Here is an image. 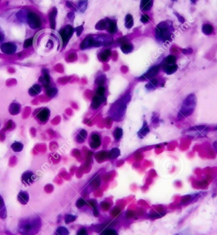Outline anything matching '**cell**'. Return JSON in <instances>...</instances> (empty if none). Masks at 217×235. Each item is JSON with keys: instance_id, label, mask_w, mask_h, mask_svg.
Returning <instances> with one entry per match:
<instances>
[{"instance_id": "cell-1", "label": "cell", "mask_w": 217, "mask_h": 235, "mask_svg": "<svg viewBox=\"0 0 217 235\" xmlns=\"http://www.w3.org/2000/svg\"><path fill=\"white\" fill-rule=\"evenodd\" d=\"M33 43L37 53L43 56L59 52L62 47V41L59 33L52 29L41 31L34 38Z\"/></svg>"}, {"instance_id": "cell-2", "label": "cell", "mask_w": 217, "mask_h": 235, "mask_svg": "<svg viewBox=\"0 0 217 235\" xmlns=\"http://www.w3.org/2000/svg\"><path fill=\"white\" fill-rule=\"evenodd\" d=\"M196 105V96L193 94L189 95L182 103L181 108L178 113V119H183L190 116L195 110Z\"/></svg>"}, {"instance_id": "cell-3", "label": "cell", "mask_w": 217, "mask_h": 235, "mask_svg": "<svg viewBox=\"0 0 217 235\" xmlns=\"http://www.w3.org/2000/svg\"><path fill=\"white\" fill-rule=\"evenodd\" d=\"M173 30L172 22L171 21L161 22L156 27V38L162 42L171 41Z\"/></svg>"}, {"instance_id": "cell-4", "label": "cell", "mask_w": 217, "mask_h": 235, "mask_svg": "<svg viewBox=\"0 0 217 235\" xmlns=\"http://www.w3.org/2000/svg\"><path fill=\"white\" fill-rule=\"evenodd\" d=\"M209 128L206 125H198L191 127L187 130V133L194 138H203L206 136Z\"/></svg>"}, {"instance_id": "cell-5", "label": "cell", "mask_w": 217, "mask_h": 235, "mask_svg": "<svg viewBox=\"0 0 217 235\" xmlns=\"http://www.w3.org/2000/svg\"><path fill=\"white\" fill-rule=\"evenodd\" d=\"M74 32V29L70 25H67L64 28L61 29L59 31V34L62 41V47L64 48L69 41L71 39L72 36L73 35Z\"/></svg>"}, {"instance_id": "cell-6", "label": "cell", "mask_w": 217, "mask_h": 235, "mask_svg": "<svg viewBox=\"0 0 217 235\" xmlns=\"http://www.w3.org/2000/svg\"><path fill=\"white\" fill-rule=\"evenodd\" d=\"M27 21L30 28L36 29L41 26V20L39 15L34 12H29L27 16Z\"/></svg>"}, {"instance_id": "cell-7", "label": "cell", "mask_w": 217, "mask_h": 235, "mask_svg": "<svg viewBox=\"0 0 217 235\" xmlns=\"http://www.w3.org/2000/svg\"><path fill=\"white\" fill-rule=\"evenodd\" d=\"M37 223V221L35 220L25 221L24 222H22L19 226L20 231L25 235L29 234L35 229Z\"/></svg>"}, {"instance_id": "cell-8", "label": "cell", "mask_w": 217, "mask_h": 235, "mask_svg": "<svg viewBox=\"0 0 217 235\" xmlns=\"http://www.w3.org/2000/svg\"><path fill=\"white\" fill-rule=\"evenodd\" d=\"M127 97V95L125 96L124 99L119 100V101H118L117 102L114 104V110L116 113L114 115V116H117V118H118V115H119V117L120 115H123L124 114V111L126 108H127V102H128L125 101Z\"/></svg>"}, {"instance_id": "cell-9", "label": "cell", "mask_w": 217, "mask_h": 235, "mask_svg": "<svg viewBox=\"0 0 217 235\" xmlns=\"http://www.w3.org/2000/svg\"><path fill=\"white\" fill-rule=\"evenodd\" d=\"M0 50L5 54L11 55L16 53L17 47L16 44L12 43V42H6V43H3L1 45Z\"/></svg>"}, {"instance_id": "cell-10", "label": "cell", "mask_w": 217, "mask_h": 235, "mask_svg": "<svg viewBox=\"0 0 217 235\" xmlns=\"http://www.w3.org/2000/svg\"><path fill=\"white\" fill-rule=\"evenodd\" d=\"M49 115H50V111L48 108H43L40 110L39 112L37 113L36 116L37 118L41 123H46L47 122L48 119L49 118Z\"/></svg>"}, {"instance_id": "cell-11", "label": "cell", "mask_w": 217, "mask_h": 235, "mask_svg": "<svg viewBox=\"0 0 217 235\" xmlns=\"http://www.w3.org/2000/svg\"><path fill=\"white\" fill-rule=\"evenodd\" d=\"M90 146L92 149H97L101 145V138L98 133H92L90 137Z\"/></svg>"}, {"instance_id": "cell-12", "label": "cell", "mask_w": 217, "mask_h": 235, "mask_svg": "<svg viewBox=\"0 0 217 235\" xmlns=\"http://www.w3.org/2000/svg\"><path fill=\"white\" fill-rule=\"evenodd\" d=\"M160 70V65H155L151 67L146 74H144L140 78V80H147L151 78H153L156 75L158 74Z\"/></svg>"}, {"instance_id": "cell-13", "label": "cell", "mask_w": 217, "mask_h": 235, "mask_svg": "<svg viewBox=\"0 0 217 235\" xmlns=\"http://www.w3.org/2000/svg\"><path fill=\"white\" fill-rule=\"evenodd\" d=\"M106 101V98L105 97H99L98 95H95L93 97L92 101H91V107L93 109H97L100 107V105L103 102Z\"/></svg>"}, {"instance_id": "cell-14", "label": "cell", "mask_w": 217, "mask_h": 235, "mask_svg": "<svg viewBox=\"0 0 217 235\" xmlns=\"http://www.w3.org/2000/svg\"><path fill=\"white\" fill-rule=\"evenodd\" d=\"M42 72H43V76L40 77L39 81L41 83H43L45 87L48 88L49 87V84L50 83V76L49 75L48 71L47 69H43L42 70Z\"/></svg>"}, {"instance_id": "cell-15", "label": "cell", "mask_w": 217, "mask_h": 235, "mask_svg": "<svg viewBox=\"0 0 217 235\" xmlns=\"http://www.w3.org/2000/svg\"><path fill=\"white\" fill-rule=\"evenodd\" d=\"M106 20L107 22V31L110 34H115L117 30V23L116 21L112 20V19L108 18H107Z\"/></svg>"}, {"instance_id": "cell-16", "label": "cell", "mask_w": 217, "mask_h": 235, "mask_svg": "<svg viewBox=\"0 0 217 235\" xmlns=\"http://www.w3.org/2000/svg\"><path fill=\"white\" fill-rule=\"evenodd\" d=\"M35 179V175L31 172H27L22 176V181L25 184H32Z\"/></svg>"}, {"instance_id": "cell-17", "label": "cell", "mask_w": 217, "mask_h": 235, "mask_svg": "<svg viewBox=\"0 0 217 235\" xmlns=\"http://www.w3.org/2000/svg\"><path fill=\"white\" fill-rule=\"evenodd\" d=\"M21 105L18 102H12L9 106V112L11 115H17L20 112Z\"/></svg>"}, {"instance_id": "cell-18", "label": "cell", "mask_w": 217, "mask_h": 235, "mask_svg": "<svg viewBox=\"0 0 217 235\" xmlns=\"http://www.w3.org/2000/svg\"><path fill=\"white\" fill-rule=\"evenodd\" d=\"M163 69L166 74L168 75H172L174 72H176L178 69V65L177 64H164L163 65Z\"/></svg>"}, {"instance_id": "cell-19", "label": "cell", "mask_w": 217, "mask_h": 235, "mask_svg": "<svg viewBox=\"0 0 217 235\" xmlns=\"http://www.w3.org/2000/svg\"><path fill=\"white\" fill-rule=\"evenodd\" d=\"M57 14V10L56 8H53V9L49 14V22H50V26L52 30H54L55 28L56 22H55V18Z\"/></svg>"}, {"instance_id": "cell-20", "label": "cell", "mask_w": 217, "mask_h": 235, "mask_svg": "<svg viewBox=\"0 0 217 235\" xmlns=\"http://www.w3.org/2000/svg\"><path fill=\"white\" fill-rule=\"evenodd\" d=\"M153 3L152 0H142L140 3V9L144 11H148L151 9Z\"/></svg>"}, {"instance_id": "cell-21", "label": "cell", "mask_w": 217, "mask_h": 235, "mask_svg": "<svg viewBox=\"0 0 217 235\" xmlns=\"http://www.w3.org/2000/svg\"><path fill=\"white\" fill-rule=\"evenodd\" d=\"M41 92V87L39 84H35L29 89V94L31 96H36Z\"/></svg>"}, {"instance_id": "cell-22", "label": "cell", "mask_w": 217, "mask_h": 235, "mask_svg": "<svg viewBox=\"0 0 217 235\" xmlns=\"http://www.w3.org/2000/svg\"><path fill=\"white\" fill-rule=\"evenodd\" d=\"M150 132V130L149 128H148V126L147 125V123L146 121H144L143 122V125L142 127V129L140 130L139 132H138V136L140 138H143L145 136H146V135Z\"/></svg>"}, {"instance_id": "cell-23", "label": "cell", "mask_w": 217, "mask_h": 235, "mask_svg": "<svg viewBox=\"0 0 217 235\" xmlns=\"http://www.w3.org/2000/svg\"><path fill=\"white\" fill-rule=\"evenodd\" d=\"M110 55H111V51H110V50L106 49L98 55V57L101 61L106 62L108 60L109 57L110 56Z\"/></svg>"}, {"instance_id": "cell-24", "label": "cell", "mask_w": 217, "mask_h": 235, "mask_svg": "<svg viewBox=\"0 0 217 235\" xmlns=\"http://www.w3.org/2000/svg\"><path fill=\"white\" fill-rule=\"evenodd\" d=\"M87 137V132L85 130H81L77 135L76 137V141L79 143H83L85 141Z\"/></svg>"}, {"instance_id": "cell-25", "label": "cell", "mask_w": 217, "mask_h": 235, "mask_svg": "<svg viewBox=\"0 0 217 235\" xmlns=\"http://www.w3.org/2000/svg\"><path fill=\"white\" fill-rule=\"evenodd\" d=\"M18 199L19 200V202L24 205V204H26L28 202L29 195L26 192L21 191V192H20V193L18 194Z\"/></svg>"}, {"instance_id": "cell-26", "label": "cell", "mask_w": 217, "mask_h": 235, "mask_svg": "<svg viewBox=\"0 0 217 235\" xmlns=\"http://www.w3.org/2000/svg\"><path fill=\"white\" fill-rule=\"evenodd\" d=\"M107 28V22L105 19H102L100 21H98L96 26H95V29L97 30H104Z\"/></svg>"}, {"instance_id": "cell-27", "label": "cell", "mask_w": 217, "mask_h": 235, "mask_svg": "<svg viewBox=\"0 0 217 235\" xmlns=\"http://www.w3.org/2000/svg\"><path fill=\"white\" fill-rule=\"evenodd\" d=\"M134 22H133V18L132 17V15L131 14H128L127 15V16L125 17V23L124 25L125 27L127 29H131Z\"/></svg>"}, {"instance_id": "cell-28", "label": "cell", "mask_w": 217, "mask_h": 235, "mask_svg": "<svg viewBox=\"0 0 217 235\" xmlns=\"http://www.w3.org/2000/svg\"><path fill=\"white\" fill-rule=\"evenodd\" d=\"M202 31L206 35H209V34H212L213 31V26L209 24H204L203 27H202Z\"/></svg>"}, {"instance_id": "cell-29", "label": "cell", "mask_w": 217, "mask_h": 235, "mask_svg": "<svg viewBox=\"0 0 217 235\" xmlns=\"http://www.w3.org/2000/svg\"><path fill=\"white\" fill-rule=\"evenodd\" d=\"M133 49V45L129 43H125L124 45H122L121 47V51L123 52L124 53H129L132 52Z\"/></svg>"}, {"instance_id": "cell-30", "label": "cell", "mask_w": 217, "mask_h": 235, "mask_svg": "<svg viewBox=\"0 0 217 235\" xmlns=\"http://www.w3.org/2000/svg\"><path fill=\"white\" fill-rule=\"evenodd\" d=\"M11 148L15 152H20L23 149L24 146H23V144L21 143V142H15L14 143L11 144Z\"/></svg>"}, {"instance_id": "cell-31", "label": "cell", "mask_w": 217, "mask_h": 235, "mask_svg": "<svg viewBox=\"0 0 217 235\" xmlns=\"http://www.w3.org/2000/svg\"><path fill=\"white\" fill-rule=\"evenodd\" d=\"M46 92H47V95L49 97L52 98L54 97L57 94V93H58V90L55 87H48Z\"/></svg>"}, {"instance_id": "cell-32", "label": "cell", "mask_w": 217, "mask_h": 235, "mask_svg": "<svg viewBox=\"0 0 217 235\" xmlns=\"http://www.w3.org/2000/svg\"><path fill=\"white\" fill-rule=\"evenodd\" d=\"M113 136L114 137V138H115L116 141H119L120 138L123 136V129L117 127L114 131Z\"/></svg>"}, {"instance_id": "cell-33", "label": "cell", "mask_w": 217, "mask_h": 235, "mask_svg": "<svg viewBox=\"0 0 217 235\" xmlns=\"http://www.w3.org/2000/svg\"><path fill=\"white\" fill-rule=\"evenodd\" d=\"M158 80L156 78H154V79L151 80L150 82L146 84V87L148 90H152V89H154V88H156V87L158 86Z\"/></svg>"}, {"instance_id": "cell-34", "label": "cell", "mask_w": 217, "mask_h": 235, "mask_svg": "<svg viewBox=\"0 0 217 235\" xmlns=\"http://www.w3.org/2000/svg\"><path fill=\"white\" fill-rule=\"evenodd\" d=\"M87 5H88L87 1H80L78 3V9L81 13H84L87 8Z\"/></svg>"}, {"instance_id": "cell-35", "label": "cell", "mask_w": 217, "mask_h": 235, "mask_svg": "<svg viewBox=\"0 0 217 235\" xmlns=\"http://www.w3.org/2000/svg\"><path fill=\"white\" fill-rule=\"evenodd\" d=\"M177 60L176 57L170 55L168 56L165 60V64H169V65H172V64H175V62Z\"/></svg>"}, {"instance_id": "cell-36", "label": "cell", "mask_w": 217, "mask_h": 235, "mask_svg": "<svg viewBox=\"0 0 217 235\" xmlns=\"http://www.w3.org/2000/svg\"><path fill=\"white\" fill-rule=\"evenodd\" d=\"M56 235H69V232L64 227H59L56 231Z\"/></svg>"}, {"instance_id": "cell-37", "label": "cell", "mask_w": 217, "mask_h": 235, "mask_svg": "<svg viewBox=\"0 0 217 235\" xmlns=\"http://www.w3.org/2000/svg\"><path fill=\"white\" fill-rule=\"evenodd\" d=\"M105 81H106L105 76L104 75H100L98 77L96 80H95V83L100 87L104 84Z\"/></svg>"}, {"instance_id": "cell-38", "label": "cell", "mask_w": 217, "mask_h": 235, "mask_svg": "<svg viewBox=\"0 0 217 235\" xmlns=\"http://www.w3.org/2000/svg\"><path fill=\"white\" fill-rule=\"evenodd\" d=\"M110 158H116L118 156L120 155V151L117 148H113L110 151Z\"/></svg>"}, {"instance_id": "cell-39", "label": "cell", "mask_w": 217, "mask_h": 235, "mask_svg": "<svg viewBox=\"0 0 217 235\" xmlns=\"http://www.w3.org/2000/svg\"><path fill=\"white\" fill-rule=\"evenodd\" d=\"M100 235H118V234L115 229H107L104 230Z\"/></svg>"}, {"instance_id": "cell-40", "label": "cell", "mask_w": 217, "mask_h": 235, "mask_svg": "<svg viewBox=\"0 0 217 235\" xmlns=\"http://www.w3.org/2000/svg\"><path fill=\"white\" fill-rule=\"evenodd\" d=\"M105 88L103 86L99 87L96 91V93L99 97H103L105 94Z\"/></svg>"}, {"instance_id": "cell-41", "label": "cell", "mask_w": 217, "mask_h": 235, "mask_svg": "<svg viewBox=\"0 0 217 235\" xmlns=\"http://www.w3.org/2000/svg\"><path fill=\"white\" fill-rule=\"evenodd\" d=\"M76 216L72 215H67L66 217H65V221H66V224H69V223L74 222L76 220Z\"/></svg>"}, {"instance_id": "cell-42", "label": "cell", "mask_w": 217, "mask_h": 235, "mask_svg": "<svg viewBox=\"0 0 217 235\" xmlns=\"http://www.w3.org/2000/svg\"><path fill=\"white\" fill-rule=\"evenodd\" d=\"M33 38H29V39H27L25 40L24 43V47L27 48L30 47V46L33 45Z\"/></svg>"}, {"instance_id": "cell-43", "label": "cell", "mask_w": 217, "mask_h": 235, "mask_svg": "<svg viewBox=\"0 0 217 235\" xmlns=\"http://www.w3.org/2000/svg\"><path fill=\"white\" fill-rule=\"evenodd\" d=\"M85 203H86V201H85V200H84L83 198H79V199L78 200L77 203H76V205H77L78 207L81 208V207H82L83 206L85 205Z\"/></svg>"}, {"instance_id": "cell-44", "label": "cell", "mask_w": 217, "mask_h": 235, "mask_svg": "<svg viewBox=\"0 0 217 235\" xmlns=\"http://www.w3.org/2000/svg\"><path fill=\"white\" fill-rule=\"evenodd\" d=\"M150 17L147 15H142L140 18V21L143 23H147L149 21Z\"/></svg>"}, {"instance_id": "cell-45", "label": "cell", "mask_w": 217, "mask_h": 235, "mask_svg": "<svg viewBox=\"0 0 217 235\" xmlns=\"http://www.w3.org/2000/svg\"><path fill=\"white\" fill-rule=\"evenodd\" d=\"M76 235H88V233L87 230L85 228H82L78 231Z\"/></svg>"}, {"instance_id": "cell-46", "label": "cell", "mask_w": 217, "mask_h": 235, "mask_svg": "<svg viewBox=\"0 0 217 235\" xmlns=\"http://www.w3.org/2000/svg\"><path fill=\"white\" fill-rule=\"evenodd\" d=\"M83 30V26L77 27V28L74 29V31H76V34H77L78 36H79L80 35H81V34L82 33Z\"/></svg>"}, {"instance_id": "cell-47", "label": "cell", "mask_w": 217, "mask_h": 235, "mask_svg": "<svg viewBox=\"0 0 217 235\" xmlns=\"http://www.w3.org/2000/svg\"><path fill=\"white\" fill-rule=\"evenodd\" d=\"M117 41H118V43H122L123 45H124L125 43H127V42L128 41V40L127 39V38L123 37V38H120V39L118 40Z\"/></svg>"}, {"instance_id": "cell-48", "label": "cell", "mask_w": 217, "mask_h": 235, "mask_svg": "<svg viewBox=\"0 0 217 235\" xmlns=\"http://www.w3.org/2000/svg\"><path fill=\"white\" fill-rule=\"evenodd\" d=\"M174 13L177 15V18H178V21H180V22H181V23H184V22H185V19H184V18L182 16H181L180 15H179L178 13Z\"/></svg>"}, {"instance_id": "cell-49", "label": "cell", "mask_w": 217, "mask_h": 235, "mask_svg": "<svg viewBox=\"0 0 217 235\" xmlns=\"http://www.w3.org/2000/svg\"><path fill=\"white\" fill-rule=\"evenodd\" d=\"M67 17L69 18V20H71V21H72L74 20V14L73 12H70L67 15Z\"/></svg>"}, {"instance_id": "cell-50", "label": "cell", "mask_w": 217, "mask_h": 235, "mask_svg": "<svg viewBox=\"0 0 217 235\" xmlns=\"http://www.w3.org/2000/svg\"><path fill=\"white\" fill-rule=\"evenodd\" d=\"M182 52L184 53H191L193 50L191 48H189L188 50H183Z\"/></svg>"}, {"instance_id": "cell-51", "label": "cell", "mask_w": 217, "mask_h": 235, "mask_svg": "<svg viewBox=\"0 0 217 235\" xmlns=\"http://www.w3.org/2000/svg\"><path fill=\"white\" fill-rule=\"evenodd\" d=\"M4 206H5V205H4L3 200L1 197V196H0V210H1V209L4 207Z\"/></svg>"}, {"instance_id": "cell-52", "label": "cell", "mask_w": 217, "mask_h": 235, "mask_svg": "<svg viewBox=\"0 0 217 235\" xmlns=\"http://www.w3.org/2000/svg\"><path fill=\"white\" fill-rule=\"evenodd\" d=\"M4 40V34L2 32L0 31V43L2 42Z\"/></svg>"}, {"instance_id": "cell-53", "label": "cell", "mask_w": 217, "mask_h": 235, "mask_svg": "<svg viewBox=\"0 0 217 235\" xmlns=\"http://www.w3.org/2000/svg\"><path fill=\"white\" fill-rule=\"evenodd\" d=\"M213 148H214V149H215V151L217 152V141H215L214 143H213Z\"/></svg>"}, {"instance_id": "cell-54", "label": "cell", "mask_w": 217, "mask_h": 235, "mask_svg": "<svg viewBox=\"0 0 217 235\" xmlns=\"http://www.w3.org/2000/svg\"><path fill=\"white\" fill-rule=\"evenodd\" d=\"M215 130H217V126H216V127H215Z\"/></svg>"}]
</instances>
